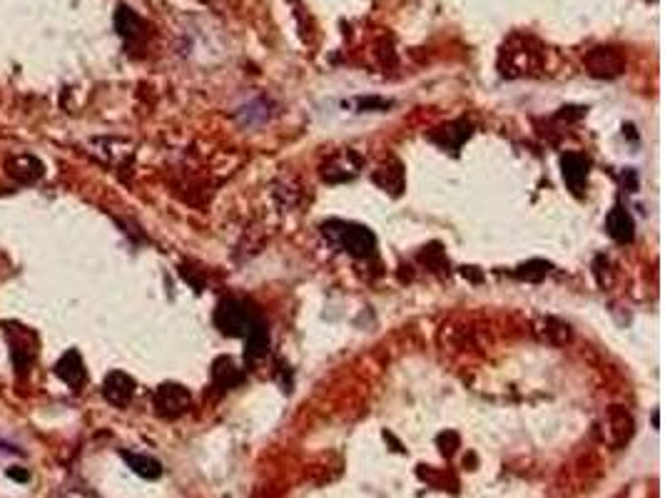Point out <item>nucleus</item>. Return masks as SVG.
Returning <instances> with one entry per match:
<instances>
[{"label": "nucleus", "instance_id": "f3484780", "mask_svg": "<svg viewBox=\"0 0 665 498\" xmlns=\"http://www.w3.org/2000/svg\"><path fill=\"white\" fill-rule=\"evenodd\" d=\"M374 180L379 182L384 190H391L394 195L402 192V167L394 165V167H381L379 172L374 174Z\"/></svg>", "mask_w": 665, "mask_h": 498}, {"label": "nucleus", "instance_id": "20e7f679", "mask_svg": "<svg viewBox=\"0 0 665 498\" xmlns=\"http://www.w3.org/2000/svg\"><path fill=\"white\" fill-rule=\"evenodd\" d=\"M190 406V391L180 384H162L155 394V409L160 416L175 418Z\"/></svg>", "mask_w": 665, "mask_h": 498}, {"label": "nucleus", "instance_id": "f257e3e1", "mask_svg": "<svg viewBox=\"0 0 665 498\" xmlns=\"http://www.w3.org/2000/svg\"><path fill=\"white\" fill-rule=\"evenodd\" d=\"M215 322H217V326L224 331V334L245 336L252 326L257 324L259 319L254 317V312L250 309V304H245V301H240V299H227V301H222L220 307H217Z\"/></svg>", "mask_w": 665, "mask_h": 498}, {"label": "nucleus", "instance_id": "f8f14e48", "mask_svg": "<svg viewBox=\"0 0 665 498\" xmlns=\"http://www.w3.org/2000/svg\"><path fill=\"white\" fill-rule=\"evenodd\" d=\"M115 28L117 33L123 35V38H128V40H132V38H140L142 30H145V23H142V17L137 15L135 10H130L128 6H120L115 13Z\"/></svg>", "mask_w": 665, "mask_h": 498}, {"label": "nucleus", "instance_id": "1a4fd4ad", "mask_svg": "<svg viewBox=\"0 0 665 498\" xmlns=\"http://www.w3.org/2000/svg\"><path fill=\"white\" fill-rule=\"evenodd\" d=\"M560 172H563L566 185L578 195V192L583 190L586 177H588V163H586L581 155H576V152H568V155H563V160H560Z\"/></svg>", "mask_w": 665, "mask_h": 498}, {"label": "nucleus", "instance_id": "9d476101", "mask_svg": "<svg viewBox=\"0 0 665 498\" xmlns=\"http://www.w3.org/2000/svg\"><path fill=\"white\" fill-rule=\"evenodd\" d=\"M55 374H58L65 384H70V386H80V384L85 382V369H82L80 352L70 349V352L65 354V356H60V361L55 364Z\"/></svg>", "mask_w": 665, "mask_h": 498}, {"label": "nucleus", "instance_id": "a211bd4d", "mask_svg": "<svg viewBox=\"0 0 665 498\" xmlns=\"http://www.w3.org/2000/svg\"><path fill=\"white\" fill-rule=\"evenodd\" d=\"M546 274H549V264L538 259L528 262V264H521L519 269H516V277L528 279V282H538V279H543Z\"/></svg>", "mask_w": 665, "mask_h": 498}, {"label": "nucleus", "instance_id": "423d86ee", "mask_svg": "<svg viewBox=\"0 0 665 498\" xmlns=\"http://www.w3.org/2000/svg\"><path fill=\"white\" fill-rule=\"evenodd\" d=\"M102 394H105V399L110 401V404L128 406L135 394L132 377H128L125 371H112V374H107L105 384H102Z\"/></svg>", "mask_w": 665, "mask_h": 498}, {"label": "nucleus", "instance_id": "ddd939ff", "mask_svg": "<svg viewBox=\"0 0 665 498\" xmlns=\"http://www.w3.org/2000/svg\"><path fill=\"white\" fill-rule=\"evenodd\" d=\"M123 458L128 461V466L135 474L147 478V481H155V478L162 476V466H160L158 458L145 456V453H128V451H123Z\"/></svg>", "mask_w": 665, "mask_h": 498}, {"label": "nucleus", "instance_id": "6ab92c4d", "mask_svg": "<svg viewBox=\"0 0 665 498\" xmlns=\"http://www.w3.org/2000/svg\"><path fill=\"white\" fill-rule=\"evenodd\" d=\"M8 476H10L13 481H28L30 474L25 469H20V466H13V469H8Z\"/></svg>", "mask_w": 665, "mask_h": 498}, {"label": "nucleus", "instance_id": "f03ea898", "mask_svg": "<svg viewBox=\"0 0 665 498\" xmlns=\"http://www.w3.org/2000/svg\"><path fill=\"white\" fill-rule=\"evenodd\" d=\"M324 232L337 239V242L354 257H369L374 252V247H376V239H374V234L369 232L367 227L332 222V225L324 227Z\"/></svg>", "mask_w": 665, "mask_h": 498}, {"label": "nucleus", "instance_id": "0eeeda50", "mask_svg": "<svg viewBox=\"0 0 665 498\" xmlns=\"http://www.w3.org/2000/svg\"><path fill=\"white\" fill-rule=\"evenodd\" d=\"M6 169L13 180L23 182V185H33L43 177V163L33 155H15L6 163Z\"/></svg>", "mask_w": 665, "mask_h": 498}, {"label": "nucleus", "instance_id": "2eb2a0df", "mask_svg": "<svg viewBox=\"0 0 665 498\" xmlns=\"http://www.w3.org/2000/svg\"><path fill=\"white\" fill-rule=\"evenodd\" d=\"M503 58L511 60V65H508V68H511V70H519V73H523L526 68H533V65L538 63L536 50H528L526 45H521V47H506V50H503Z\"/></svg>", "mask_w": 665, "mask_h": 498}, {"label": "nucleus", "instance_id": "4468645a", "mask_svg": "<svg viewBox=\"0 0 665 498\" xmlns=\"http://www.w3.org/2000/svg\"><path fill=\"white\" fill-rule=\"evenodd\" d=\"M245 344H247V349H245L247 359H259V356H264V354H267V347H269L267 326H264L262 322H257V324L245 334Z\"/></svg>", "mask_w": 665, "mask_h": 498}, {"label": "nucleus", "instance_id": "39448f33", "mask_svg": "<svg viewBox=\"0 0 665 498\" xmlns=\"http://www.w3.org/2000/svg\"><path fill=\"white\" fill-rule=\"evenodd\" d=\"M606 436L611 446H623L628 444V439L633 436V418L625 409L613 406L606 414Z\"/></svg>", "mask_w": 665, "mask_h": 498}, {"label": "nucleus", "instance_id": "7ed1b4c3", "mask_svg": "<svg viewBox=\"0 0 665 498\" xmlns=\"http://www.w3.org/2000/svg\"><path fill=\"white\" fill-rule=\"evenodd\" d=\"M583 65L593 77H618L625 70V58L613 47H593L583 58Z\"/></svg>", "mask_w": 665, "mask_h": 498}, {"label": "nucleus", "instance_id": "9b49d317", "mask_svg": "<svg viewBox=\"0 0 665 498\" xmlns=\"http://www.w3.org/2000/svg\"><path fill=\"white\" fill-rule=\"evenodd\" d=\"M608 234H611L616 242H633V234H636V225H633V217L625 212L623 207L611 209V215L606 220Z\"/></svg>", "mask_w": 665, "mask_h": 498}, {"label": "nucleus", "instance_id": "6e6552de", "mask_svg": "<svg viewBox=\"0 0 665 498\" xmlns=\"http://www.w3.org/2000/svg\"><path fill=\"white\" fill-rule=\"evenodd\" d=\"M359 172V160L351 152H342V155H334L327 165H324V180L327 182H344L351 180L354 174Z\"/></svg>", "mask_w": 665, "mask_h": 498}, {"label": "nucleus", "instance_id": "dca6fc26", "mask_svg": "<svg viewBox=\"0 0 665 498\" xmlns=\"http://www.w3.org/2000/svg\"><path fill=\"white\" fill-rule=\"evenodd\" d=\"M240 371L237 366L232 364L229 359H220L215 364V384L224 391V388H232L234 384H240Z\"/></svg>", "mask_w": 665, "mask_h": 498}]
</instances>
